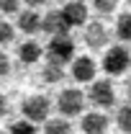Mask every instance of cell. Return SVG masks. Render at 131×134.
Returning <instances> with one entry per match:
<instances>
[{
  "mask_svg": "<svg viewBox=\"0 0 131 134\" xmlns=\"http://www.w3.org/2000/svg\"><path fill=\"white\" fill-rule=\"evenodd\" d=\"M62 18L67 21V26L72 29V26H82L85 21H87V5L82 3V0H69L64 3V8L59 10Z\"/></svg>",
  "mask_w": 131,
  "mask_h": 134,
  "instance_id": "cell-6",
  "label": "cell"
},
{
  "mask_svg": "<svg viewBox=\"0 0 131 134\" xmlns=\"http://www.w3.org/2000/svg\"><path fill=\"white\" fill-rule=\"evenodd\" d=\"M18 59H21L23 65L39 62V59H41V47H39L36 41H23V44L18 47Z\"/></svg>",
  "mask_w": 131,
  "mask_h": 134,
  "instance_id": "cell-11",
  "label": "cell"
},
{
  "mask_svg": "<svg viewBox=\"0 0 131 134\" xmlns=\"http://www.w3.org/2000/svg\"><path fill=\"white\" fill-rule=\"evenodd\" d=\"M21 0H0V13H16Z\"/></svg>",
  "mask_w": 131,
  "mask_h": 134,
  "instance_id": "cell-20",
  "label": "cell"
},
{
  "mask_svg": "<svg viewBox=\"0 0 131 134\" xmlns=\"http://www.w3.org/2000/svg\"><path fill=\"white\" fill-rule=\"evenodd\" d=\"M16 39V29L8 21H0V44H10Z\"/></svg>",
  "mask_w": 131,
  "mask_h": 134,
  "instance_id": "cell-17",
  "label": "cell"
},
{
  "mask_svg": "<svg viewBox=\"0 0 131 134\" xmlns=\"http://www.w3.org/2000/svg\"><path fill=\"white\" fill-rule=\"evenodd\" d=\"M46 124H44V129L46 134H54V132H72V124H69V119H44Z\"/></svg>",
  "mask_w": 131,
  "mask_h": 134,
  "instance_id": "cell-14",
  "label": "cell"
},
{
  "mask_svg": "<svg viewBox=\"0 0 131 134\" xmlns=\"http://www.w3.org/2000/svg\"><path fill=\"white\" fill-rule=\"evenodd\" d=\"M75 57V41H72V36H67V34H54L49 41V59H57V62H69Z\"/></svg>",
  "mask_w": 131,
  "mask_h": 134,
  "instance_id": "cell-4",
  "label": "cell"
},
{
  "mask_svg": "<svg viewBox=\"0 0 131 134\" xmlns=\"http://www.w3.org/2000/svg\"><path fill=\"white\" fill-rule=\"evenodd\" d=\"M72 77L77 83H90L95 77V59L93 57H77L72 62Z\"/></svg>",
  "mask_w": 131,
  "mask_h": 134,
  "instance_id": "cell-8",
  "label": "cell"
},
{
  "mask_svg": "<svg viewBox=\"0 0 131 134\" xmlns=\"http://www.w3.org/2000/svg\"><path fill=\"white\" fill-rule=\"evenodd\" d=\"M108 29L100 23V21H93L87 29H85V44L90 47V49H103L105 44H108Z\"/></svg>",
  "mask_w": 131,
  "mask_h": 134,
  "instance_id": "cell-7",
  "label": "cell"
},
{
  "mask_svg": "<svg viewBox=\"0 0 131 134\" xmlns=\"http://www.w3.org/2000/svg\"><path fill=\"white\" fill-rule=\"evenodd\" d=\"M8 129H10V132H23V134H33V132H36V124H33V121H28V119H23V121H16V124H10Z\"/></svg>",
  "mask_w": 131,
  "mask_h": 134,
  "instance_id": "cell-19",
  "label": "cell"
},
{
  "mask_svg": "<svg viewBox=\"0 0 131 134\" xmlns=\"http://www.w3.org/2000/svg\"><path fill=\"white\" fill-rule=\"evenodd\" d=\"M8 72H10V59L0 52V77H3V75H8Z\"/></svg>",
  "mask_w": 131,
  "mask_h": 134,
  "instance_id": "cell-21",
  "label": "cell"
},
{
  "mask_svg": "<svg viewBox=\"0 0 131 134\" xmlns=\"http://www.w3.org/2000/svg\"><path fill=\"white\" fill-rule=\"evenodd\" d=\"M49 111H51V103H49L46 96H31V98H26L21 103V114L28 119V121H33V124L44 121V119L49 116Z\"/></svg>",
  "mask_w": 131,
  "mask_h": 134,
  "instance_id": "cell-3",
  "label": "cell"
},
{
  "mask_svg": "<svg viewBox=\"0 0 131 134\" xmlns=\"http://www.w3.org/2000/svg\"><path fill=\"white\" fill-rule=\"evenodd\" d=\"M82 106H85V96H82V90H77V88H67V90L59 93V98H57V108L67 119L82 114Z\"/></svg>",
  "mask_w": 131,
  "mask_h": 134,
  "instance_id": "cell-1",
  "label": "cell"
},
{
  "mask_svg": "<svg viewBox=\"0 0 131 134\" xmlns=\"http://www.w3.org/2000/svg\"><path fill=\"white\" fill-rule=\"evenodd\" d=\"M39 26H41V18H39V13H33V10H23V13L18 16V29H21V31L36 34Z\"/></svg>",
  "mask_w": 131,
  "mask_h": 134,
  "instance_id": "cell-13",
  "label": "cell"
},
{
  "mask_svg": "<svg viewBox=\"0 0 131 134\" xmlns=\"http://www.w3.org/2000/svg\"><path fill=\"white\" fill-rule=\"evenodd\" d=\"M23 3H26V5H31V8H39V5H44L46 0H23Z\"/></svg>",
  "mask_w": 131,
  "mask_h": 134,
  "instance_id": "cell-23",
  "label": "cell"
},
{
  "mask_svg": "<svg viewBox=\"0 0 131 134\" xmlns=\"http://www.w3.org/2000/svg\"><path fill=\"white\" fill-rule=\"evenodd\" d=\"M64 77V70H62V62H57V59H49L46 65L41 67V80L44 83H59Z\"/></svg>",
  "mask_w": 131,
  "mask_h": 134,
  "instance_id": "cell-12",
  "label": "cell"
},
{
  "mask_svg": "<svg viewBox=\"0 0 131 134\" xmlns=\"http://www.w3.org/2000/svg\"><path fill=\"white\" fill-rule=\"evenodd\" d=\"M118 3L121 0H93V8L98 13H113L116 8H118Z\"/></svg>",
  "mask_w": 131,
  "mask_h": 134,
  "instance_id": "cell-18",
  "label": "cell"
},
{
  "mask_svg": "<svg viewBox=\"0 0 131 134\" xmlns=\"http://www.w3.org/2000/svg\"><path fill=\"white\" fill-rule=\"evenodd\" d=\"M126 67H129V49H126L123 44H116V47H111V49L105 52V57H103V70H105L108 75H123Z\"/></svg>",
  "mask_w": 131,
  "mask_h": 134,
  "instance_id": "cell-2",
  "label": "cell"
},
{
  "mask_svg": "<svg viewBox=\"0 0 131 134\" xmlns=\"http://www.w3.org/2000/svg\"><path fill=\"white\" fill-rule=\"evenodd\" d=\"M5 111H8V100L3 98V93H0V116H5Z\"/></svg>",
  "mask_w": 131,
  "mask_h": 134,
  "instance_id": "cell-22",
  "label": "cell"
},
{
  "mask_svg": "<svg viewBox=\"0 0 131 134\" xmlns=\"http://www.w3.org/2000/svg\"><path fill=\"white\" fill-rule=\"evenodd\" d=\"M116 119H118V126H121V132H131V106H121Z\"/></svg>",
  "mask_w": 131,
  "mask_h": 134,
  "instance_id": "cell-16",
  "label": "cell"
},
{
  "mask_svg": "<svg viewBox=\"0 0 131 134\" xmlns=\"http://www.w3.org/2000/svg\"><path fill=\"white\" fill-rule=\"evenodd\" d=\"M80 129L85 134H103L108 129V119L103 114H85L82 121H80Z\"/></svg>",
  "mask_w": 131,
  "mask_h": 134,
  "instance_id": "cell-10",
  "label": "cell"
},
{
  "mask_svg": "<svg viewBox=\"0 0 131 134\" xmlns=\"http://www.w3.org/2000/svg\"><path fill=\"white\" fill-rule=\"evenodd\" d=\"M90 103H95L98 108H111L116 106V88L111 80H98L90 85Z\"/></svg>",
  "mask_w": 131,
  "mask_h": 134,
  "instance_id": "cell-5",
  "label": "cell"
},
{
  "mask_svg": "<svg viewBox=\"0 0 131 134\" xmlns=\"http://www.w3.org/2000/svg\"><path fill=\"white\" fill-rule=\"evenodd\" d=\"M116 34H118V39H121V41L131 39V16H129V13H121V16H118V23H116Z\"/></svg>",
  "mask_w": 131,
  "mask_h": 134,
  "instance_id": "cell-15",
  "label": "cell"
},
{
  "mask_svg": "<svg viewBox=\"0 0 131 134\" xmlns=\"http://www.w3.org/2000/svg\"><path fill=\"white\" fill-rule=\"evenodd\" d=\"M39 31H46V34L54 36V34H67V31H69V26H67V21L62 18L59 10H51V13H46V16L41 18Z\"/></svg>",
  "mask_w": 131,
  "mask_h": 134,
  "instance_id": "cell-9",
  "label": "cell"
}]
</instances>
